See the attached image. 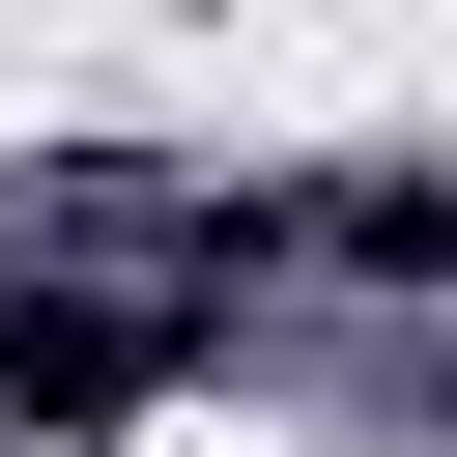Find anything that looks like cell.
Returning <instances> with one entry per match:
<instances>
[{"mask_svg":"<svg viewBox=\"0 0 457 457\" xmlns=\"http://www.w3.org/2000/svg\"><path fill=\"white\" fill-rule=\"evenodd\" d=\"M257 257H343V286H457V171H314V200H257Z\"/></svg>","mask_w":457,"mask_h":457,"instance_id":"7a4b0ae2","label":"cell"},{"mask_svg":"<svg viewBox=\"0 0 457 457\" xmlns=\"http://www.w3.org/2000/svg\"><path fill=\"white\" fill-rule=\"evenodd\" d=\"M200 371V314H114V286H29L0 257V428H143Z\"/></svg>","mask_w":457,"mask_h":457,"instance_id":"6da1fadb","label":"cell"}]
</instances>
